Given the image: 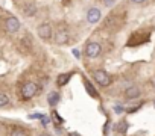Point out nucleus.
Wrapping results in <instances>:
<instances>
[{"instance_id":"1","label":"nucleus","mask_w":155,"mask_h":136,"mask_svg":"<svg viewBox=\"0 0 155 136\" xmlns=\"http://www.w3.org/2000/svg\"><path fill=\"white\" fill-rule=\"evenodd\" d=\"M21 98L23 100H31V98H34L35 95H37V92H38V85L35 83V82H28V83H25L23 85V88H21Z\"/></svg>"},{"instance_id":"2","label":"nucleus","mask_w":155,"mask_h":136,"mask_svg":"<svg viewBox=\"0 0 155 136\" xmlns=\"http://www.w3.org/2000/svg\"><path fill=\"white\" fill-rule=\"evenodd\" d=\"M101 53H102V47H101L99 42L91 41V42H88V44L85 45V56H87V57L94 59V57L101 56Z\"/></svg>"},{"instance_id":"3","label":"nucleus","mask_w":155,"mask_h":136,"mask_svg":"<svg viewBox=\"0 0 155 136\" xmlns=\"http://www.w3.org/2000/svg\"><path fill=\"white\" fill-rule=\"evenodd\" d=\"M37 33H38V36H40L43 41H50L52 36H53V30H52V26H50L49 23L40 24L38 29H37Z\"/></svg>"},{"instance_id":"4","label":"nucleus","mask_w":155,"mask_h":136,"mask_svg":"<svg viewBox=\"0 0 155 136\" xmlns=\"http://www.w3.org/2000/svg\"><path fill=\"white\" fill-rule=\"evenodd\" d=\"M93 77H94V80L101 86H108L111 83V76L105 70H96V71H93Z\"/></svg>"},{"instance_id":"5","label":"nucleus","mask_w":155,"mask_h":136,"mask_svg":"<svg viewBox=\"0 0 155 136\" xmlns=\"http://www.w3.org/2000/svg\"><path fill=\"white\" fill-rule=\"evenodd\" d=\"M70 41V33L67 30V27H58L56 33H55V42L56 44H67Z\"/></svg>"},{"instance_id":"6","label":"nucleus","mask_w":155,"mask_h":136,"mask_svg":"<svg viewBox=\"0 0 155 136\" xmlns=\"http://www.w3.org/2000/svg\"><path fill=\"white\" fill-rule=\"evenodd\" d=\"M5 29H6V32H9V33H15V32H18V29H20V21H18L15 17H8V18L5 20Z\"/></svg>"},{"instance_id":"7","label":"nucleus","mask_w":155,"mask_h":136,"mask_svg":"<svg viewBox=\"0 0 155 136\" xmlns=\"http://www.w3.org/2000/svg\"><path fill=\"white\" fill-rule=\"evenodd\" d=\"M101 18H102L101 9H97V8H91V9H88V12H87V21H88V23L96 24V23L101 21Z\"/></svg>"},{"instance_id":"8","label":"nucleus","mask_w":155,"mask_h":136,"mask_svg":"<svg viewBox=\"0 0 155 136\" xmlns=\"http://www.w3.org/2000/svg\"><path fill=\"white\" fill-rule=\"evenodd\" d=\"M141 95V89L138 86H128L125 89V98L126 100H135Z\"/></svg>"},{"instance_id":"9","label":"nucleus","mask_w":155,"mask_h":136,"mask_svg":"<svg viewBox=\"0 0 155 136\" xmlns=\"http://www.w3.org/2000/svg\"><path fill=\"white\" fill-rule=\"evenodd\" d=\"M59 100H61L59 92L52 91V92H49V94H47V101H49V104H50L52 107H53V106H56V104L59 103Z\"/></svg>"},{"instance_id":"10","label":"nucleus","mask_w":155,"mask_h":136,"mask_svg":"<svg viewBox=\"0 0 155 136\" xmlns=\"http://www.w3.org/2000/svg\"><path fill=\"white\" fill-rule=\"evenodd\" d=\"M71 76H73L71 73H64V74H59V76H58V79H56V85H58V86H64V85H67Z\"/></svg>"},{"instance_id":"11","label":"nucleus","mask_w":155,"mask_h":136,"mask_svg":"<svg viewBox=\"0 0 155 136\" xmlns=\"http://www.w3.org/2000/svg\"><path fill=\"white\" fill-rule=\"evenodd\" d=\"M9 136H29V133L21 127H12L9 131Z\"/></svg>"},{"instance_id":"12","label":"nucleus","mask_w":155,"mask_h":136,"mask_svg":"<svg viewBox=\"0 0 155 136\" xmlns=\"http://www.w3.org/2000/svg\"><path fill=\"white\" fill-rule=\"evenodd\" d=\"M84 85H85V88H87V92H88V94H90L91 97H96V98L99 97V95H97V92L94 91V88L91 86V83H90V82H88L87 79H84Z\"/></svg>"},{"instance_id":"13","label":"nucleus","mask_w":155,"mask_h":136,"mask_svg":"<svg viewBox=\"0 0 155 136\" xmlns=\"http://www.w3.org/2000/svg\"><path fill=\"white\" fill-rule=\"evenodd\" d=\"M35 11H37V8H35V5H32V3H29L25 9H23V12H25V15H28V17H31V15H34L35 14Z\"/></svg>"},{"instance_id":"14","label":"nucleus","mask_w":155,"mask_h":136,"mask_svg":"<svg viewBox=\"0 0 155 136\" xmlns=\"http://www.w3.org/2000/svg\"><path fill=\"white\" fill-rule=\"evenodd\" d=\"M9 104V97L3 92H0V107H5Z\"/></svg>"},{"instance_id":"15","label":"nucleus","mask_w":155,"mask_h":136,"mask_svg":"<svg viewBox=\"0 0 155 136\" xmlns=\"http://www.w3.org/2000/svg\"><path fill=\"white\" fill-rule=\"evenodd\" d=\"M117 125H119V127H116V130H117L119 133H125V131L128 130V122H126V121H122V122H119Z\"/></svg>"},{"instance_id":"16","label":"nucleus","mask_w":155,"mask_h":136,"mask_svg":"<svg viewBox=\"0 0 155 136\" xmlns=\"http://www.w3.org/2000/svg\"><path fill=\"white\" fill-rule=\"evenodd\" d=\"M101 2H102V5H104V6H107V8H108V6H113V5L116 3V0H101Z\"/></svg>"},{"instance_id":"17","label":"nucleus","mask_w":155,"mask_h":136,"mask_svg":"<svg viewBox=\"0 0 155 136\" xmlns=\"http://www.w3.org/2000/svg\"><path fill=\"white\" fill-rule=\"evenodd\" d=\"M131 2H132V3H143L144 0H131Z\"/></svg>"},{"instance_id":"18","label":"nucleus","mask_w":155,"mask_h":136,"mask_svg":"<svg viewBox=\"0 0 155 136\" xmlns=\"http://www.w3.org/2000/svg\"><path fill=\"white\" fill-rule=\"evenodd\" d=\"M68 136H81V134H78V133H68Z\"/></svg>"},{"instance_id":"19","label":"nucleus","mask_w":155,"mask_h":136,"mask_svg":"<svg viewBox=\"0 0 155 136\" xmlns=\"http://www.w3.org/2000/svg\"><path fill=\"white\" fill-rule=\"evenodd\" d=\"M40 136H52V134H49V133H43V134H40Z\"/></svg>"},{"instance_id":"20","label":"nucleus","mask_w":155,"mask_h":136,"mask_svg":"<svg viewBox=\"0 0 155 136\" xmlns=\"http://www.w3.org/2000/svg\"><path fill=\"white\" fill-rule=\"evenodd\" d=\"M153 106H155V100H153Z\"/></svg>"}]
</instances>
